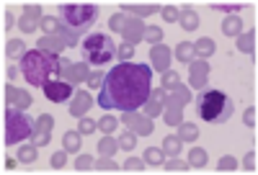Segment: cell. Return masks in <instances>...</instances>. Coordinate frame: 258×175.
<instances>
[{
  "label": "cell",
  "mask_w": 258,
  "mask_h": 175,
  "mask_svg": "<svg viewBox=\"0 0 258 175\" xmlns=\"http://www.w3.org/2000/svg\"><path fill=\"white\" fill-rule=\"evenodd\" d=\"M31 119L24 114V111H18V108H6V147H13L18 144L21 139H26L31 137Z\"/></svg>",
  "instance_id": "cell-6"
},
{
  "label": "cell",
  "mask_w": 258,
  "mask_h": 175,
  "mask_svg": "<svg viewBox=\"0 0 258 175\" xmlns=\"http://www.w3.org/2000/svg\"><path fill=\"white\" fill-rule=\"evenodd\" d=\"M80 52L88 59V64H93V67H106L116 54V44L106 34H88L80 44Z\"/></svg>",
  "instance_id": "cell-5"
},
{
  "label": "cell",
  "mask_w": 258,
  "mask_h": 175,
  "mask_svg": "<svg viewBox=\"0 0 258 175\" xmlns=\"http://www.w3.org/2000/svg\"><path fill=\"white\" fill-rule=\"evenodd\" d=\"M153 93V72L140 62H119L103 77V88L98 93L101 108L116 111H135L142 108Z\"/></svg>",
  "instance_id": "cell-1"
},
{
  "label": "cell",
  "mask_w": 258,
  "mask_h": 175,
  "mask_svg": "<svg viewBox=\"0 0 258 175\" xmlns=\"http://www.w3.org/2000/svg\"><path fill=\"white\" fill-rule=\"evenodd\" d=\"M44 96L52 101V103H64V101H70L73 98V85H68V82H59V80H52V82H47L44 88Z\"/></svg>",
  "instance_id": "cell-7"
},
{
  "label": "cell",
  "mask_w": 258,
  "mask_h": 175,
  "mask_svg": "<svg viewBox=\"0 0 258 175\" xmlns=\"http://www.w3.org/2000/svg\"><path fill=\"white\" fill-rule=\"evenodd\" d=\"M57 13L73 36L88 34L98 21V6H93V3H62L57 8Z\"/></svg>",
  "instance_id": "cell-4"
},
{
  "label": "cell",
  "mask_w": 258,
  "mask_h": 175,
  "mask_svg": "<svg viewBox=\"0 0 258 175\" xmlns=\"http://www.w3.org/2000/svg\"><path fill=\"white\" fill-rule=\"evenodd\" d=\"M59 70H62V59L54 52L31 49L21 57V75L34 88H44L47 82H52L59 75Z\"/></svg>",
  "instance_id": "cell-2"
},
{
  "label": "cell",
  "mask_w": 258,
  "mask_h": 175,
  "mask_svg": "<svg viewBox=\"0 0 258 175\" xmlns=\"http://www.w3.org/2000/svg\"><path fill=\"white\" fill-rule=\"evenodd\" d=\"M232 98L225 91H217V88H207V91H199L197 98H194V116L204 124L220 126L225 121L232 119Z\"/></svg>",
  "instance_id": "cell-3"
}]
</instances>
